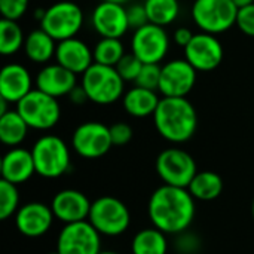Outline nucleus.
Instances as JSON below:
<instances>
[{
	"label": "nucleus",
	"mask_w": 254,
	"mask_h": 254,
	"mask_svg": "<svg viewBox=\"0 0 254 254\" xmlns=\"http://www.w3.org/2000/svg\"><path fill=\"white\" fill-rule=\"evenodd\" d=\"M195 198L185 188L162 185L149 198L147 216L150 223L167 235L186 232L195 219Z\"/></svg>",
	"instance_id": "1"
},
{
	"label": "nucleus",
	"mask_w": 254,
	"mask_h": 254,
	"mask_svg": "<svg viewBox=\"0 0 254 254\" xmlns=\"http://www.w3.org/2000/svg\"><path fill=\"white\" fill-rule=\"evenodd\" d=\"M153 124L164 140L182 144L195 135L198 115L188 97H162L153 115Z\"/></svg>",
	"instance_id": "2"
},
{
	"label": "nucleus",
	"mask_w": 254,
	"mask_h": 254,
	"mask_svg": "<svg viewBox=\"0 0 254 254\" xmlns=\"http://www.w3.org/2000/svg\"><path fill=\"white\" fill-rule=\"evenodd\" d=\"M30 150L34 159L36 174L43 179H58L70 170V149L58 135L46 134L39 137Z\"/></svg>",
	"instance_id": "3"
},
{
	"label": "nucleus",
	"mask_w": 254,
	"mask_h": 254,
	"mask_svg": "<svg viewBox=\"0 0 254 254\" xmlns=\"http://www.w3.org/2000/svg\"><path fill=\"white\" fill-rule=\"evenodd\" d=\"M82 86L89 101L100 106L113 104L125 94V80L118 70L97 63L82 74Z\"/></svg>",
	"instance_id": "4"
},
{
	"label": "nucleus",
	"mask_w": 254,
	"mask_h": 254,
	"mask_svg": "<svg viewBox=\"0 0 254 254\" xmlns=\"http://www.w3.org/2000/svg\"><path fill=\"white\" fill-rule=\"evenodd\" d=\"M88 222L101 237H119L128 231L131 213L119 198L106 195L92 201Z\"/></svg>",
	"instance_id": "5"
},
{
	"label": "nucleus",
	"mask_w": 254,
	"mask_h": 254,
	"mask_svg": "<svg viewBox=\"0 0 254 254\" xmlns=\"http://www.w3.org/2000/svg\"><path fill=\"white\" fill-rule=\"evenodd\" d=\"M190 13L201 31L216 36L237 25L238 7L232 0H195Z\"/></svg>",
	"instance_id": "6"
},
{
	"label": "nucleus",
	"mask_w": 254,
	"mask_h": 254,
	"mask_svg": "<svg viewBox=\"0 0 254 254\" xmlns=\"http://www.w3.org/2000/svg\"><path fill=\"white\" fill-rule=\"evenodd\" d=\"M83 10L77 3L71 0H60L46 7L45 16L40 21V28L57 42H63L76 37L83 27Z\"/></svg>",
	"instance_id": "7"
},
{
	"label": "nucleus",
	"mask_w": 254,
	"mask_h": 254,
	"mask_svg": "<svg viewBox=\"0 0 254 254\" xmlns=\"http://www.w3.org/2000/svg\"><path fill=\"white\" fill-rule=\"evenodd\" d=\"M15 110L22 116L30 129L37 131H48L54 128L61 118L58 100L39 89H33L28 95H25L16 104Z\"/></svg>",
	"instance_id": "8"
},
{
	"label": "nucleus",
	"mask_w": 254,
	"mask_h": 254,
	"mask_svg": "<svg viewBox=\"0 0 254 254\" xmlns=\"http://www.w3.org/2000/svg\"><path fill=\"white\" fill-rule=\"evenodd\" d=\"M156 173L164 185L188 189L198 173L196 162L190 153L180 147L162 150L155 162Z\"/></svg>",
	"instance_id": "9"
},
{
	"label": "nucleus",
	"mask_w": 254,
	"mask_h": 254,
	"mask_svg": "<svg viewBox=\"0 0 254 254\" xmlns=\"http://www.w3.org/2000/svg\"><path fill=\"white\" fill-rule=\"evenodd\" d=\"M71 147L83 159L103 158L113 147L110 127L95 121L80 124L73 131Z\"/></svg>",
	"instance_id": "10"
},
{
	"label": "nucleus",
	"mask_w": 254,
	"mask_h": 254,
	"mask_svg": "<svg viewBox=\"0 0 254 254\" xmlns=\"http://www.w3.org/2000/svg\"><path fill=\"white\" fill-rule=\"evenodd\" d=\"M170 51V36L164 27L146 24L134 30L131 52L143 64H159Z\"/></svg>",
	"instance_id": "11"
},
{
	"label": "nucleus",
	"mask_w": 254,
	"mask_h": 254,
	"mask_svg": "<svg viewBox=\"0 0 254 254\" xmlns=\"http://www.w3.org/2000/svg\"><path fill=\"white\" fill-rule=\"evenodd\" d=\"M57 252L60 254H100L101 235L88 220L64 225L57 238Z\"/></svg>",
	"instance_id": "12"
},
{
	"label": "nucleus",
	"mask_w": 254,
	"mask_h": 254,
	"mask_svg": "<svg viewBox=\"0 0 254 254\" xmlns=\"http://www.w3.org/2000/svg\"><path fill=\"white\" fill-rule=\"evenodd\" d=\"M196 70L185 58L171 60L161 67L159 92L162 97H188L196 83Z\"/></svg>",
	"instance_id": "13"
},
{
	"label": "nucleus",
	"mask_w": 254,
	"mask_h": 254,
	"mask_svg": "<svg viewBox=\"0 0 254 254\" xmlns=\"http://www.w3.org/2000/svg\"><path fill=\"white\" fill-rule=\"evenodd\" d=\"M223 46L214 34L196 33L190 43L185 48V60L192 64L196 71H213L223 61Z\"/></svg>",
	"instance_id": "14"
},
{
	"label": "nucleus",
	"mask_w": 254,
	"mask_h": 254,
	"mask_svg": "<svg viewBox=\"0 0 254 254\" xmlns=\"http://www.w3.org/2000/svg\"><path fill=\"white\" fill-rule=\"evenodd\" d=\"M92 27L101 37L121 39L131 28L127 7L116 1H100L91 16Z\"/></svg>",
	"instance_id": "15"
},
{
	"label": "nucleus",
	"mask_w": 254,
	"mask_h": 254,
	"mask_svg": "<svg viewBox=\"0 0 254 254\" xmlns=\"http://www.w3.org/2000/svg\"><path fill=\"white\" fill-rule=\"evenodd\" d=\"M13 217L16 231L27 238L43 237L49 232L55 220L51 205L37 201L21 205Z\"/></svg>",
	"instance_id": "16"
},
{
	"label": "nucleus",
	"mask_w": 254,
	"mask_h": 254,
	"mask_svg": "<svg viewBox=\"0 0 254 254\" xmlns=\"http://www.w3.org/2000/svg\"><path fill=\"white\" fill-rule=\"evenodd\" d=\"M91 204L92 202L83 192L76 189H63L54 195L49 205L55 219L68 225L88 220Z\"/></svg>",
	"instance_id": "17"
},
{
	"label": "nucleus",
	"mask_w": 254,
	"mask_h": 254,
	"mask_svg": "<svg viewBox=\"0 0 254 254\" xmlns=\"http://www.w3.org/2000/svg\"><path fill=\"white\" fill-rule=\"evenodd\" d=\"M33 91L30 71L18 63L6 64L0 71V98L10 104H18Z\"/></svg>",
	"instance_id": "18"
},
{
	"label": "nucleus",
	"mask_w": 254,
	"mask_h": 254,
	"mask_svg": "<svg viewBox=\"0 0 254 254\" xmlns=\"http://www.w3.org/2000/svg\"><path fill=\"white\" fill-rule=\"evenodd\" d=\"M77 86L76 74L64 68L58 63L45 65L36 76V89L54 97H68V94Z\"/></svg>",
	"instance_id": "19"
},
{
	"label": "nucleus",
	"mask_w": 254,
	"mask_h": 254,
	"mask_svg": "<svg viewBox=\"0 0 254 254\" xmlns=\"http://www.w3.org/2000/svg\"><path fill=\"white\" fill-rule=\"evenodd\" d=\"M55 60L60 65L77 76L83 74L94 64V52L83 40L71 37L58 42Z\"/></svg>",
	"instance_id": "20"
},
{
	"label": "nucleus",
	"mask_w": 254,
	"mask_h": 254,
	"mask_svg": "<svg viewBox=\"0 0 254 254\" xmlns=\"http://www.w3.org/2000/svg\"><path fill=\"white\" fill-rule=\"evenodd\" d=\"M0 173L1 180L13 183L16 186L28 182L36 174L31 150H27L21 146L9 149L1 158Z\"/></svg>",
	"instance_id": "21"
},
{
	"label": "nucleus",
	"mask_w": 254,
	"mask_h": 254,
	"mask_svg": "<svg viewBox=\"0 0 254 254\" xmlns=\"http://www.w3.org/2000/svg\"><path fill=\"white\" fill-rule=\"evenodd\" d=\"M159 95L156 91L134 86L128 89L122 97V106L125 112L132 118H147L153 116L159 106Z\"/></svg>",
	"instance_id": "22"
},
{
	"label": "nucleus",
	"mask_w": 254,
	"mask_h": 254,
	"mask_svg": "<svg viewBox=\"0 0 254 254\" xmlns=\"http://www.w3.org/2000/svg\"><path fill=\"white\" fill-rule=\"evenodd\" d=\"M57 40L49 36L43 28H36L25 36L24 52L27 58L36 64H46L55 57Z\"/></svg>",
	"instance_id": "23"
},
{
	"label": "nucleus",
	"mask_w": 254,
	"mask_h": 254,
	"mask_svg": "<svg viewBox=\"0 0 254 254\" xmlns=\"http://www.w3.org/2000/svg\"><path fill=\"white\" fill-rule=\"evenodd\" d=\"M188 190L195 198V201H214L223 192V180L214 171H198Z\"/></svg>",
	"instance_id": "24"
},
{
	"label": "nucleus",
	"mask_w": 254,
	"mask_h": 254,
	"mask_svg": "<svg viewBox=\"0 0 254 254\" xmlns=\"http://www.w3.org/2000/svg\"><path fill=\"white\" fill-rule=\"evenodd\" d=\"M30 127L16 110H9L0 116V141L7 147H19L27 138Z\"/></svg>",
	"instance_id": "25"
},
{
	"label": "nucleus",
	"mask_w": 254,
	"mask_h": 254,
	"mask_svg": "<svg viewBox=\"0 0 254 254\" xmlns=\"http://www.w3.org/2000/svg\"><path fill=\"white\" fill-rule=\"evenodd\" d=\"M168 240L167 234L155 226L138 231L131 241L132 254H167Z\"/></svg>",
	"instance_id": "26"
},
{
	"label": "nucleus",
	"mask_w": 254,
	"mask_h": 254,
	"mask_svg": "<svg viewBox=\"0 0 254 254\" xmlns=\"http://www.w3.org/2000/svg\"><path fill=\"white\" fill-rule=\"evenodd\" d=\"M144 9L150 24L167 27L173 24L180 13L179 0H144Z\"/></svg>",
	"instance_id": "27"
},
{
	"label": "nucleus",
	"mask_w": 254,
	"mask_h": 254,
	"mask_svg": "<svg viewBox=\"0 0 254 254\" xmlns=\"http://www.w3.org/2000/svg\"><path fill=\"white\" fill-rule=\"evenodd\" d=\"M24 33L21 25L12 19H0V52L1 55H13L24 48Z\"/></svg>",
	"instance_id": "28"
},
{
	"label": "nucleus",
	"mask_w": 254,
	"mask_h": 254,
	"mask_svg": "<svg viewBox=\"0 0 254 254\" xmlns=\"http://www.w3.org/2000/svg\"><path fill=\"white\" fill-rule=\"evenodd\" d=\"M92 52H94V63L110 65V67H116L118 63L127 54L121 39H110V37H101L97 42Z\"/></svg>",
	"instance_id": "29"
},
{
	"label": "nucleus",
	"mask_w": 254,
	"mask_h": 254,
	"mask_svg": "<svg viewBox=\"0 0 254 254\" xmlns=\"http://www.w3.org/2000/svg\"><path fill=\"white\" fill-rule=\"evenodd\" d=\"M18 186L6 180H0V220H7L19 210Z\"/></svg>",
	"instance_id": "30"
},
{
	"label": "nucleus",
	"mask_w": 254,
	"mask_h": 254,
	"mask_svg": "<svg viewBox=\"0 0 254 254\" xmlns=\"http://www.w3.org/2000/svg\"><path fill=\"white\" fill-rule=\"evenodd\" d=\"M115 68L118 70V73L125 82H135L143 68V63L131 52V54H125Z\"/></svg>",
	"instance_id": "31"
},
{
	"label": "nucleus",
	"mask_w": 254,
	"mask_h": 254,
	"mask_svg": "<svg viewBox=\"0 0 254 254\" xmlns=\"http://www.w3.org/2000/svg\"><path fill=\"white\" fill-rule=\"evenodd\" d=\"M159 80H161V65L159 64H143V68L134 83H135V86H140V88L158 91Z\"/></svg>",
	"instance_id": "32"
},
{
	"label": "nucleus",
	"mask_w": 254,
	"mask_h": 254,
	"mask_svg": "<svg viewBox=\"0 0 254 254\" xmlns=\"http://www.w3.org/2000/svg\"><path fill=\"white\" fill-rule=\"evenodd\" d=\"M30 0H0V13L4 19L18 21L28 9Z\"/></svg>",
	"instance_id": "33"
},
{
	"label": "nucleus",
	"mask_w": 254,
	"mask_h": 254,
	"mask_svg": "<svg viewBox=\"0 0 254 254\" xmlns=\"http://www.w3.org/2000/svg\"><path fill=\"white\" fill-rule=\"evenodd\" d=\"M134 131L132 127L127 122H115L113 125H110V137H112V143L116 147L125 146L132 140Z\"/></svg>",
	"instance_id": "34"
},
{
	"label": "nucleus",
	"mask_w": 254,
	"mask_h": 254,
	"mask_svg": "<svg viewBox=\"0 0 254 254\" xmlns=\"http://www.w3.org/2000/svg\"><path fill=\"white\" fill-rule=\"evenodd\" d=\"M237 25L246 36L254 37V3L243 9H238Z\"/></svg>",
	"instance_id": "35"
},
{
	"label": "nucleus",
	"mask_w": 254,
	"mask_h": 254,
	"mask_svg": "<svg viewBox=\"0 0 254 254\" xmlns=\"http://www.w3.org/2000/svg\"><path fill=\"white\" fill-rule=\"evenodd\" d=\"M127 13H128V22L129 27L137 30L146 24H149V18H147V12L144 9V4H131L129 7H127Z\"/></svg>",
	"instance_id": "36"
},
{
	"label": "nucleus",
	"mask_w": 254,
	"mask_h": 254,
	"mask_svg": "<svg viewBox=\"0 0 254 254\" xmlns=\"http://www.w3.org/2000/svg\"><path fill=\"white\" fill-rule=\"evenodd\" d=\"M188 232V231H186ZM186 232H183V234H180L179 235V240H177V244H176V247H177V250H180L183 254H193L198 252V249H199V240L195 237V235H189V234H186Z\"/></svg>",
	"instance_id": "37"
},
{
	"label": "nucleus",
	"mask_w": 254,
	"mask_h": 254,
	"mask_svg": "<svg viewBox=\"0 0 254 254\" xmlns=\"http://www.w3.org/2000/svg\"><path fill=\"white\" fill-rule=\"evenodd\" d=\"M193 36H195V33H192L188 27H179L173 34V40H174L176 45H179V46H182L185 49L190 43Z\"/></svg>",
	"instance_id": "38"
},
{
	"label": "nucleus",
	"mask_w": 254,
	"mask_h": 254,
	"mask_svg": "<svg viewBox=\"0 0 254 254\" xmlns=\"http://www.w3.org/2000/svg\"><path fill=\"white\" fill-rule=\"evenodd\" d=\"M68 100L73 103V104H76V106H82V104H85L86 101H89V98H88V95H86V92H85V89H83V86L80 85H77L70 94H68Z\"/></svg>",
	"instance_id": "39"
},
{
	"label": "nucleus",
	"mask_w": 254,
	"mask_h": 254,
	"mask_svg": "<svg viewBox=\"0 0 254 254\" xmlns=\"http://www.w3.org/2000/svg\"><path fill=\"white\" fill-rule=\"evenodd\" d=\"M234 1V4L238 7V9H243V7H246V6H250V4H253L254 0H232Z\"/></svg>",
	"instance_id": "40"
},
{
	"label": "nucleus",
	"mask_w": 254,
	"mask_h": 254,
	"mask_svg": "<svg viewBox=\"0 0 254 254\" xmlns=\"http://www.w3.org/2000/svg\"><path fill=\"white\" fill-rule=\"evenodd\" d=\"M45 12H46V9L39 7V9H36V10H34V13H33V15H34V18L40 22V21L43 19V16H45Z\"/></svg>",
	"instance_id": "41"
},
{
	"label": "nucleus",
	"mask_w": 254,
	"mask_h": 254,
	"mask_svg": "<svg viewBox=\"0 0 254 254\" xmlns=\"http://www.w3.org/2000/svg\"><path fill=\"white\" fill-rule=\"evenodd\" d=\"M100 254H121V253H118V252H112V250H101Z\"/></svg>",
	"instance_id": "42"
},
{
	"label": "nucleus",
	"mask_w": 254,
	"mask_h": 254,
	"mask_svg": "<svg viewBox=\"0 0 254 254\" xmlns=\"http://www.w3.org/2000/svg\"><path fill=\"white\" fill-rule=\"evenodd\" d=\"M101 1H116V3H122V4H125L127 1H129V0H101Z\"/></svg>",
	"instance_id": "43"
},
{
	"label": "nucleus",
	"mask_w": 254,
	"mask_h": 254,
	"mask_svg": "<svg viewBox=\"0 0 254 254\" xmlns=\"http://www.w3.org/2000/svg\"><path fill=\"white\" fill-rule=\"evenodd\" d=\"M252 217H253V220H254V198H253V201H252Z\"/></svg>",
	"instance_id": "44"
},
{
	"label": "nucleus",
	"mask_w": 254,
	"mask_h": 254,
	"mask_svg": "<svg viewBox=\"0 0 254 254\" xmlns=\"http://www.w3.org/2000/svg\"><path fill=\"white\" fill-rule=\"evenodd\" d=\"M46 254H60L57 250H54V252H49V253H46Z\"/></svg>",
	"instance_id": "45"
}]
</instances>
